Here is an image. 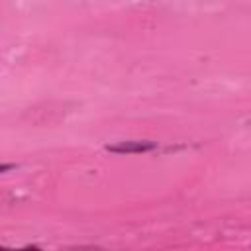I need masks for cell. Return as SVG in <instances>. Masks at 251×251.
I'll return each instance as SVG.
<instances>
[{"instance_id": "obj_1", "label": "cell", "mask_w": 251, "mask_h": 251, "mask_svg": "<svg viewBox=\"0 0 251 251\" xmlns=\"http://www.w3.org/2000/svg\"><path fill=\"white\" fill-rule=\"evenodd\" d=\"M155 147H157V143H153V141H137V139L106 145V149L112 153H147V151H153Z\"/></svg>"}]
</instances>
